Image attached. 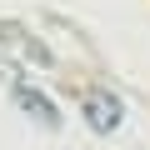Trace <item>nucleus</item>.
<instances>
[{
    "label": "nucleus",
    "instance_id": "f257e3e1",
    "mask_svg": "<svg viewBox=\"0 0 150 150\" xmlns=\"http://www.w3.org/2000/svg\"><path fill=\"white\" fill-rule=\"evenodd\" d=\"M80 115H85V125H90L95 135H115V130L125 125V105H120V95H110L105 85H90V90L80 95Z\"/></svg>",
    "mask_w": 150,
    "mask_h": 150
},
{
    "label": "nucleus",
    "instance_id": "f03ea898",
    "mask_svg": "<svg viewBox=\"0 0 150 150\" xmlns=\"http://www.w3.org/2000/svg\"><path fill=\"white\" fill-rule=\"evenodd\" d=\"M10 100L35 120V125H45V130H60V110H55V100L45 95V90H35L30 80H20V75H15V80H10Z\"/></svg>",
    "mask_w": 150,
    "mask_h": 150
}]
</instances>
